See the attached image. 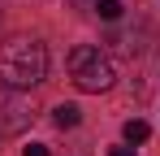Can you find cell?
Instances as JSON below:
<instances>
[{
  "label": "cell",
  "instance_id": "277c9868",
  "mask_svg": "<svg viewBox=\"0 0 160 156\" xmlns=\"http://www.w3.org/2000/svg\"><path fill=\"white\" fill-rule=\"evenodd\" d=\"M52 122H56L61 130L78 126V104H56V108H52Z\"/></svg>",
  "mask_w": 160,
  "mask_h": 156
},
{
  "label": "cell",
  "instance_id": "3957f363",
  "mask_svg": "<svg viewBox=\"0 0 160 156\" xmlns=\"http://www.w3.org/2000/svg\"><path fill=\"white\" fill-rule=\"evenodd\" d=\"M35 122V104L26 100V91L4 87L0 91V134H22Z\"/></svg>",
  "mask_w": 160,
  "mask_h": 156
},
{
  "label": "cell",
  "instance_id": "ba28073f",
  "mask_svg": "<svg viewBox=\"0 0 160 156\" xmlns=\"http://www.w3.org/2000/svg\"><path fill=\"white\" fill-rule=\"evenodd\" d=\"M108 156H134V148H130V143H126V148H112V152H108Z\"/></svg>",
  "mask_w": 160,
  "mask_h": 156
},
{
  "label": "cell",
  "instance_id": "5b68a950",
  "mask_svg": "<svg viewBox=\"0 0 160 156\" xmlns=\"http://www.w3.org/2000/svg\"><path fill=\"white\" fill-rule=\"evenodd\" d=\"M121 134H126V143H147V134H152V130H147V122H138V117H134V122H126V130H121Z\"/></svg>",
  "mask_w": 160,
  "mask_h": 156
},
{
  "label": "cell",
  "instance_id": "6da1fadb",
  "mask_svg": "<svg viewBox=\"0 0 160 156\" xmlns=\"http://www.w3.org/2000/svg\"><path fill=\"white\" fill-rule=\"evenodd\" d=\"M48 78V48L30 35H13L9 44H0V82L13 91L39 87Z\"/></svg>",
  "mask_w": 160,
  "mask_h": 156
},
{
  "label": "cell",
  "instance_id": "52a82bcc",
  "mask_svg": "<svg viewBox=\"0 0 160 156\" xmlns=\"http://www.w3.org/2000/svg\"><path fill=\"white\" fill-rule=\"evenodd\" d=\"M22 156H48V148H43V143H26V148H22Z\"/></svg>",
  "mask_w": 160,
  "mask_h": 156
},
{
  "label": "cell",
  "instance_id": "7a4b0ae2",
  "mask_svg": "<svg viewBox=\"0 0 160 156\" xmlns=\"http://www.w3.org/2000/svg\"><path fill=\"white\" fill-rule=\"evenodd\" d=\"M69 78H74V87H78V91L100 96V91H108V87L117 82V70H112V61H108L100 48L82 44V48L69 52Z\"/></svg>",
  "mask_w": 160,
  "mask_h": 156
},
{
  "label": "cell",
  "instance_id": "8992f818",
  "mask_svg": "<svg viewBox=\"0 0 160 156\" xmlns=\"http://www.w3.org/2000/svg\"><path fill=\"white\" fill-rule=\"evenodd\" d=\"M91 9H95L104 22H117V18H121V0H95Z\"/></svg>",
  "mask_w": 160,
  "mask_h": 156
}]
</instances>
